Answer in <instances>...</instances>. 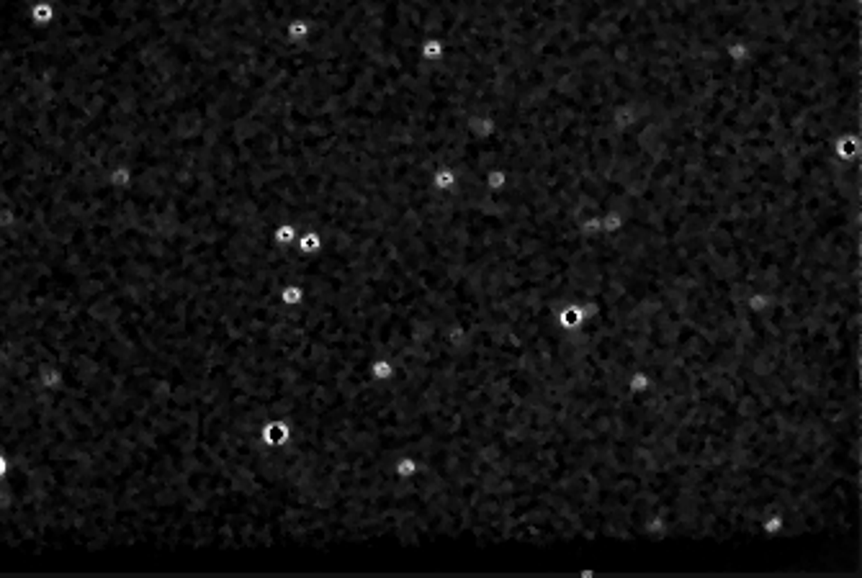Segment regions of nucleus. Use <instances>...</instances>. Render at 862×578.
Returning a JSON list of instances; mask_svg holds the SVG:
<instances>
[{"instance_id":"nucleus-12","label":"nucleus","mask_w":862,"mask_h":578,"mask_svg":"<svg viewBox=\"0 0 862 578\" xmlns=\"http://www.w3.org/2000/svg\"><path fill=\"white\" fill-rule=\"evenodd\" d=\"M628 391H631V393H649V391H652V386H654V380H652V375H649V373L646 371H634L631 373V375H628Z\"/></svg>"},{"instance_id":"nucleus-8","label":"nucleus","mask_w":862,"mask_h":578,"mask_svg":"<svg viewBox=\"0 0 862 578\" xmlns=\"http://www.w3.org/2000/svg\"><path fill=\"white\" fill-rule=\"evenodd\" d=\"M322 247H325V242H322V234H319L317 229H307V232L299 236V254H304V257L319 254Z\"/></svg>"},{"instance_id":"nucleus-6","label":"nucleus","mask_w":862,"mask_h":578,"mask_svg":"<svg viewBox=\"0 0 862 578\" xmlns=\"http://www.w3.org/2000/svg\"><path fill=\"white\" fill-rule=\"evenodd\" d=\"M420 57H422L425 62H440L445 57V39L425 37L420 41Z\"/></svg>"},{"instance_id":"nucleus-7","label":"nucleus","mask_w":862,"mask_h":578,"mask_svg":"<svg viewBox=\"0 0 862 578\" xmlns=\"http://www.w3.org/2000/svg\"><path fill=\"white\" fill-rule=\"evenodd\" d=\"M391 473H394V476H397V478H399V481H409V478H415V476H417V473H420V463H417V458H412V455H399L397 460L391 463Z\"/></svg>"},{"instance_id":"nucleus-15","label":"nucleus","mask_w":862,"mask_h":578,"mask_svg":"<svg viewBox=\"0 0 862 578\" xmlns=\"http://www.w3.org/2000/svg\"><path fill=\"white\" fill-rule=\"evenodd\" d=\"M127 180H129V170H124V167H118V170L111 175V185H127Z\"/></svg>"},{"instance_id":"nucleus-11","label":"nucleus","mask_w":862,"mask_h":578,"mask_svg":"<svg viewBox=\"0 0 862 578\" xmlns=\"http://www.w3.org/2000/svg\"><path fill=\"white\" fill-rule=\"evenodd\" d=\"M271 239H273V244H276L278 250H286V247H291V242L296 239V224H291V221H283V224L273 226Z\"/></svg>"},{"instance_id":"nucleus-3","label":"nucleus","mask_w":862,"mask_h":578,"mask_svg":"<svg viewBox=\"0 0 862 578\" xmlns=\"http://www.w3.org/2000/svg\"><path fill=\"white\" fill-rule=\"evenodd\" d=\"M430 183H433V188H436L438 193H451V190H456V185H458V172H456L451 165H440V167H436V172L430 175Z\"/></svg>"},{"instance_id":"nucleus-4","label":"nucleus","mask_w":862,"mask_h":578,"mask_svg":"<svg viewBox=\"0 0 862 578\" xmlns=\"http://www.w3.org/2000/svg\"><path fill=\"white\" fill-rule=\"evenodd\" d=\"M368 375H371L373 383H381L384 386V383H389L397 375V365H394L391 357H373L368 362Z\"/></svg>"},{"instance_id":"nucleus-2","label":"nucleus","mask_w":862,"mask_h":578,"mask_svg":"<svg viewBox=\"0 0 862 578\" xmlns=\"http://www.w3.org/2000/svg\"><path fill=\"white\" fill-rule=\"evenodd\" d=\"M559 324L566 329V332H577L582 326L587 324V311L582 304H566V306L559 311Z\"/></svg>"},{"instance_id":"nucleus-1","label":"nucleus","mask_w":862,"mask_h":578,"mask_svg":"<svg viewBox=\"0 0 862 578\" xmlns=\"http://www.w3.org/2000/svg\"><path fill=\"white\" fill-rule=\"evenodd\" d=\"M291 437V425L289 422H283V419H268L263 427H260V440H263L265 447H283V445L289 442Z\"/></svg>"},{"instance_id":"nucleus-13","label":"nucleus","mask_w":862,"mask_h":578,"mask_svg":"<svg viewBox=\"0 0 862 578\" xmlns=\"http://www.w3.org/2000/svg\"><path fill=\"white\" fill-rule=\"evenodd\" d=\"M55 16V8H52V3H46V0H39L37 6L31 8V19L34 24H49Z\"/></svg>"},{"instance_id":"nucleus-5","label":"nucleus","mask_w":862,"mask_h":578,"mask_svg":"<svg viewBox=\"0 0 862 578\" xmlns=\"http://www.w3.org/2000/svg\"><path fill=\"white\" fill-rule=\"evenodd\" d=\"M304 299H307V288H304L301 283H286V286H281V290H278V301H281L286 308H299L301 304H304Z\"/></svg>"},{"instance_id":"nucleus-9","label":"nucleus","mask_w":862,"mask_h":578,"mask_svg":"<svg viewBox=\"0 0 862 578\" xmlns=\"http://www.w3.org/2000/svg\"><path fill=\"white\" fill-rule=\"evenodd\" d=\"M312 21L309 19H294L289 21V26H286V39L294 41V44H301V41H309V34H312Z\"/></svg>"},{"instance_id":"nucleus-14","label":"nucleus","mask_w":862,"mask_h":578,"mask_svg":"<svg viewBox=\"0 0 862 578\" xmlns=\"http://www.w3.org/2000/svg\"><path fill=\"white\" fill-rule=\"evenodd\" d=\"M580 232L584 236H598V234H602V218H600V216H584L580 221Z\"/></svg>"},{"instance_id":"nucleus-10","label":"nucleus","mask_w":862,"mask_h":578,"mask_svg":"<svg viewBox=\"0 0 862 578\" xmlns=\"http://www.w3.org/2000/svg\"><path fill=\"white\" fill-rule=\"evenodd\" d=\"M484 185H487L492 193H502V190H508L510 172L505 170V167H490V170L484 172Z\"/></svg>"}]
</instances>
